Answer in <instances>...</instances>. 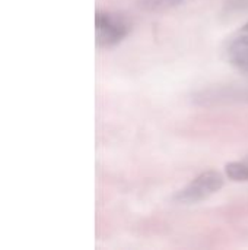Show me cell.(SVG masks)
<instances>
[{"label":"cell","mask_w":248,"mask_h":250,"mask_svg":"<svg viewBox=\"0 0 248 250\" xmlns=\"http://www.w3.org/2000/svg\"><path fill=\"white\" fill-rule=\"evenodd\" d=\"M130 32L129 21L114 12L96 10L95 13V41L98 47H113L120 44Z\"/></svg>","instance_id":"obj_1"},{"label":"cell","mask_w":248,"mask_h":250,"mask_svg":"<svg viewBox=\"0 0 248 250\" xmlns=\"http://www.w3.org/2000/svg\"><path fill=\"white\" fill-rule=\"evenodd\" d=\"M224 186V176L216 170H208L193 179L187 186L177 192L174 196L175 202L180 204H196L213 193H216Z\"/></svg>","instance_id":"obj_2"},{"label":"cell","mask_w":248,"mask_h":250,"mask_svg":"<svg viewBox=\"0 0 248 250\" xmlns=\"http://www.w3.org/2000/svg\"><path fill=\"white\" fill-rule=\"evenodd\" d=\"M225 57L238 70L248 72V22L227 40Z\"/></svg>","instance_id":"obj_3"},{"label":"cell","mask_w":248,"mask_h":250,"mask_svg":"<svg viewBox=\"0 0 248 250\" xmlns=\"http://www.w3.org/2000/svg\"><path fill=\"white\" fill-rule=\"evenodd\" d=\"M186 0H137V6L145 12H167L174 7H178Z\"/></svg>","instance_id":"obj_4"},{"label":"cell","mask_w":248,"mask_h":250,"mask_svg":"<svg viewBox=\"0 0 248 250\" xmlns=\"http://www.w3.org/2000/svg\"><path fill=\"white\" fill-rule=\"evenodd\" d=\"M225 174L228 179L235 182L248 180V160L247 161H231L225 166Z\"/></svg>","instance_id":"obj_5"}]
</instances>
